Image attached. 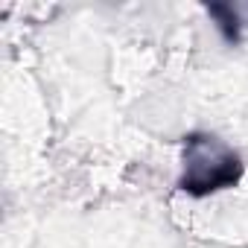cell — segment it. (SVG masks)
<instances>
[{"label": "cell", "instance_id": "6da1fadb", "mask_svg": "<svg viewBox=\"0 0 248 248\" xmlns=\"http://www.w3.org/2000/svg\"><path fill=\"white\" fill-rule=\"evenodd\" d=\"M242 158L216 135L207 132H190L184 138V152H181V178L178 190L204 199L219 190H231L242 178Z\"/></svg>", "mask_w": 248, "mask_h": 248}, {"label": "cell", "instance_id": "7a4b0ae2", "mask_svg": "<svg viewBox=\"0 0 248 248\" xmlns=\"http://www.w3.org/2000/svg\"><path fill=\"white\" fill-rule=\"evenodd\" d=\"M204 9L216 21V30L222 32V38L228 44H239L242 41V21H239V12L231 3H207Z\"/></svg>", "mask_w": 248, "mask_h": 248}]
</instances>
